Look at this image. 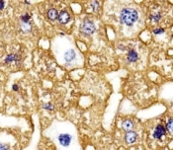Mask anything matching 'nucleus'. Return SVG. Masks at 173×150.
Wrapping results in <instances>:
<instances>
[{
	"mask_svg": "<svg viewBox=\"0 0 173 150\" xmlns=\"http://www.w3.org/2000/svg\"><path fill=\"white\" fill-rule=\"evenodd\" d=\"M138 19V13L134 8H124L120 13V20L127 27H132Z\"/></svg>",
	"mask_w": 173,
	"mask_h": 150,
	"instance_id": "obj_1",
	"label": "nucleus"
},
{
	"mask_svg": "<svg viewBox=\"0 0 173 150\" xmlns=\"http://www.w3.org/2000/svg\"><path fill=\"white\" fill-rule=\"evenodd\" d=\"M79 55L77 52L75 51L74 48H68L66 51L63 52V59L64 62L67 65H78L79 63H81V61H79Z\"/></svg>",
	"mask_w": 173,
	"mask_h": 150,
	"instance_id": "obj_2",
	"label": "nucleus"
},
{
	"mask_svg": "<svg viewBox=\"0 0 173 150\" xmlns=\"http://www.w3.org/2000/svg\"><path fill=\"white\" fill-rule=\"evenodd\" d=\"M96 30L94 22L90 19H85L80 25V32L84 35H92Z\"/></svg>",
	"mask_w": 173,
	"mask_h": 150,
	"instance_id": "obj_3",
	"label": "nucleus"
},
{
	"mask_svg": "<svg viewBox=\"0 0 173 150\" xmlns=\"http://www.w3.org/2000/svg\"><path fill=\"white\" fill-rule=\"evenodd\" d=\"M71 140H72V136L69 133H61L59 135V143L63 146H65V147L71 143Z\"/></svg>",
	"mask_w": 173,
	"mask_h": 150,
	"instance_id": "obj_4",
	"label": "nucleus"
},
{
	"mask_svg": "<svg viewBox=\"0 0 173 150\" xmlns=\"http://www.w3.org/2000/svg\"><path fill=\"white\" fill-rule=\"evenodd\" d=\"M137 138V133L134 132H127L125 135V141L128 144H133Z\"/></svg>",
	"mask_w": 173,
	"mask_h": 150,
	"instance_id": "obj_5",
	"label": "nucleus"
},
{
	"mask_svg": "<svg viewBox=\"0 0 173 150\" xmlns=\"http://www.w3.org/2000/svg\"><path fill=\"white\" fill-rule=\"evenodd\" d=\"M165 132H166V130H165L164 126L161 125H158L155 128L154 132H153V137L156 138V139H160V138L165 134Z\"/></svg>",
	"mask_w": 173,
	"mask_h": 150,
	"instance_id": "obj_6",
	"label": "nucleus"
},
{
	"mask_svg": "<svg viewBox=\"0 0 173 150\" xmlns=\"http://www.w3.org/2000/svg\"><path fill=\"white\" fill-rule=\"evenodd\" d=\"M69 19H70V16H69L67 11H65V10L61 11V12L59 14V17H57V20H59V23H61V24H66V23L69 21Z\"/></svg>",
	"mask_w": 173,
	"mask_h": 150,
	"instance_id": "obj_7",
	"label": "nucleus"
},
{
	"mask_svg": "<svg viewBox=\"0 0 173 150\" xmlns=\"http://www.w3.org/2000/svg\"><path fill=\"white\" fill-rule=\"evenodd\" d=\"M127 59H128L129 62H136L138 59V55L137 51H134V48L130 49L128 52V55H127Z\"/></svg>",
	"mask_w": 173,
	"mask_h": 150,
	"instance_id": "obj_8",
	"label": "nucleus"
},
{
	"mask_svg": "<svg viewBox=\"0 0 173 150\" xmlns=\"http://www.w3.org/2000/svg\"><path fill=\"white\" fill-rule=\"evenodd\" d=\"M122 128L125 132H132V129L134 128V122L130 118H126V120L122 122Z\"/></svg>",
	"mask_w": 173,
	"mask_h": 150,
	"instance_id": "obj_9",
	"label": "nucleus"
},
{
	"mask_svg": "<svg viewBox=\"0 0 173 150\" xmlns=\"http://www.w3.org/2000/svg\"><path fill=\"white\" fill-rule=\"evenodd\" d=\"M59 17V12H57V10L55 9V8H51L49 11H48V18L49 20H56Z\"/></svg>",
	"mask_w": 173,
	"mask_h": 150,
	"instance_id": "obj_10",
	"label": "nucleus"
},
{
	"mask_svg": "<svg viewBox=\"0 0 173 150\" xmlns=\"http://www.w3.org/2000/svg\"><path fill=\"white\" fill-rule=\"evenodd\" d=\"M18 58H19V56L17 55H9L6 56L5 63L6 64H10L12 62H16V61L18 60Z\"/></svg>",
	"mask_w": 173,
	"mask_h": 150,
	"instance_id": "obj_11",
	"label": "nucleus"
},
{
	"mask_svg": "<svg viewBox=\"0 0 173 150\" xmlns=\"http://www.w3.org/2000/svg\"><path fill=\"white\" fill-rule=\"evenodd\" d=\"M21 28H22V31L24 33H29L31 29H32V25H31V23H22V26H21Z\"/></svg>",
	"mask_w": 173,
	"mask_h": 150,
	"instance_id": "obj_12",
	"label": "nucleus"
},
{
	"mask_svg": "<svg viewBox=\"0 0 173 150\" xmlns=\"http://www.w3.org/2000/svg\"><path fill=\"white\" fill-rule=\"evenodd\" d=\"M149 19H151V20L153 21V22H158L160 19H161V15H160V13L153 14V15H151Z\"/></svg>",
	"mask_w": 173,
	"mask_h": 150,
	"instance_id": "obj_13",
	"label": "nucleus"
},
{
	"mask_svg": "<svg viewBox=\"0 0 173 150\" xmlns=\"http://www.w3.org/2000/svg\"><path fill=\"white\" fill-rule=\"evenodd\" d=\"M30 15L29 14H25L23 15L21 17V20H22V23H29L30 22Z\"/></svg>",
	"mask_w": 173,
	"mask_h": 150,
	"instance_id": "obj_14",
	"label": "nucleus"
},
{
	"mask_svg": "<svg viewBox=\"0 0 173 150\" xmlns=\"http://www.w3.org/2000/svg\"><path fill=\"white\" fill-rule=\"evenodd\" d=\"M166 129L169 132V133H172V120L171 118H169V121L167 122V125H166Z\"/></svg>",
	"mask_w": 173,
	"mask_h": 150,
	"instance_id": "obj_15",
	"label": "nucleus"
},
{
	"mask_svg": "<svg viewBox=\"0 0 173 150\" xmlns=\"http://www.w3.org/2000/svg\"><path fill=\"white\" fill-rule=\"evenodd\" d=\"M0 150H9V146L4 143H0Z\"/></svg>",
	"mask_w": 173,
	"mask_h": 150,
	"instance_id": "obj_16",
	"label": "nucleus"
},
{
	"mask_svg": "<svg viewBox=\"0 0 173 150\" xmlns=\"http://www.w3.org/2000/svg\"><path fill=\"white\" fill-rule=\"evenodd\" d=\"M91 6H92V8H93L94 10H97L98 7H99V3L97 1H94V2L91 3Z\"/></svg>",
	"mask_w": 173,
	"mask_h": 150,
	"instance_id": "obj_17",
	"label": "nucleus"
},
{
	"mask_svg": "<svg viewBox=\"0 0 173 150\" xmlns=\"http://www.w3.org/2000/svg\"><path fill=\"white\" fill-rule=\"evenodd\" d=\"M153 33L154 34H162V33H164V29H162V28H158V29H155L154 31H153Z\"/></svg>",
	"mask_w": 173,
	"mask_h": 150,
	"instance_id": "obj_18",
	"label": "nucleus"
},
{
	"mask_svg": "<svg viewBox=\"0 0 173 150\" xmlns=\"http://www.w3.org/2000/svg\"><path fill=\"white\" fill-rule=\"evenodd\" d=\"M44 108H45V109H48V110H53V107L51 105V104H48V105H45Z\"/></svg>",
	"mask_w": 173,
	"mask_h": 150,
	"instance_id": "obj_19",
	"label": "nucleus"
},
{
	"mask_svg": "<svg viewBox=\"0 0 173 150\" xmlns=\"http://www.w3.org/2000/svg\"><path fill=\"white\" fill-rule=\"evenodd\" d=\"M5 6V2L4 1H0V10H2L3 8H4Z\"/></svg>",
	"mask_w": 173,
	"mask_h": 150,
	"instance_id": "obj_20",
	"label": "nucleus"
},
{
	"mask_svg": "<svg viewBox=\"0 0 173 150\" xmlns=\"http://www.w3.org/2000/svg\"><path fill=\"white\" fill-rule=\"evenodd\" d=\"M13 90L17 91V90H18V86H17V85H14V86H13Z\"/></svg>",
	"mask_w": 173,
	"mask_h": 150,
	"instance_id": "obj_21",
	"label": "nucleus"
}]
</instances>
